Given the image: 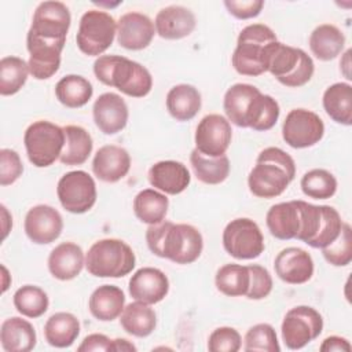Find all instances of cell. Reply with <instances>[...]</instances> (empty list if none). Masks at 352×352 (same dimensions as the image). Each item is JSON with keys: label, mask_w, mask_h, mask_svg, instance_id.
Segmentation results:
<instances>
[{"label": "cell", "mask_w": 352, "mask_h": 352, "mask_svg": "<svg viewBox=\"0 0 352 352\" xmlns=\"http://www.w3.org/2000/svg\"><path fill=\"white\" fill-rule=\"evenodd\" d=\"M125 307L124 292L114 285H102L96 287L88 301V308L92 316L102 322L117 319Z\"/></svg>", "instance_id": "28"}, {"label": "cell", "mask_w": 352, "mask_h": 352, "mask_svg": "<svg viewBox=\"0 0 352 352\" xmlns=\"http://www.w3.org/2000/svg\"><path fill=\"white\" fill-rule=\"evenodd\" d=\"M223 107L231 124L258 132L271 129L280 114L279 104L272 96L246 82H236L227 89Z\"/></svg>", "instance_id": "1"}, {"label": "cell", "mask_w": 352, "mask_h": 352, "mask_svg": "<svg viewBox=\"0 0 352 352\" xmlns=\"http://www.w3.org/2000/svg\"><path fill=\"white\" fill-rule=\"evenodd\" d=\"M320 208H322V217H320L319 228L316 231V235L308 243L311 248H316V249H323L331 245L338 238L344 224L337 209L329 205H320Z\"/></svg>", "instance_id": "42"}, {"label": "cell", "mask_w": 352, "mask_h": 352, "mask_svg": "<svg viewBox=\"0 0 352 352\" xmlns=\"http://www.w3.org/2000/svg\"><path fill=\"white\" fill-rule=\"evenodd\" d=\"M95 77L132 98H143L153 88L151 73L139 62L121 55H100L94 62Z\"/></svg>", "instance_id": "4"}, {"label": "cell", "mask_w": 352, "mask_h": 352, "mask_svg": "<svg viewBox=\"0 0 352 352\" xmlns=\"http://www.w3.org/2000/svg\"><path fill=\"white\" fill-rule=\"evenodd\" d=\"M120 323L128 334L143 338L154 331L157 326V315L150 304L135 300L124 307L120 315Z\"/></svg>", "instance_id": "32"}, {"label": "cell", "mask_w": 352, "mask_h": 352, "mask_svg": "<svg viewBox=\"0 0 352 352\" xmlns=\"http://www.w3.org/2000/svg\"><path fill=\"white\" fill-rule=\"evenodd\" d=\"M1 272H3V289H1V292L4 293L8 289L10 283H11V276H10V274H8V271L4 265H1Z\"/></svg>", "instance_id": "54"}, {"label": "cell", "mask_w": 352, "mask_h": 352, "mask_svg": "<svg viewBox=\"0 0 352 352\" xmlns=\"http://www.w3.org/2000/svg\"><path fill=\"white\" fill-rule=\"evenodd\" d=\"M128 289L133 300L153 305L166 297L169 292V279L158 268L143 267L131 276Z\"/></svg>", "instance_id": "22"}, {"label": "cell", "mask_w": 352, "mask_h": 352, "mask_svg": "<svg viewBox=\"0 0 352 352\" xmlns=\"http://www.w3.org/2000/svg\"><path fill=\"white\" fill-rule=\"evenodd\" d=\"M78 352H98V351H111L114 352V341L110 340L107 336L104 334H99V333H94L87 336L82 342L78 345L77 348Z\"/></svg>", "instance_id": "49"}, {"label": "cell", "mask_w": 352, "mask_h": 352, "mask_svg": "<svg viewBox=\"0 0 352 352\" xmlns=\"http://www.w3.org/2000/svg\"><path fill=\"white\" fill-rule=\"evenodd\" d=\"M92 84L85 77L78 74H67L55 85L56 99L69 109L85 106L92 98Z\"/></svg>", "instance_id": "36"}, {"label": "cell", "mask_w": 352, "mask_h": 352, "mask_svg": "<svg viewBox=\"0 0 352 352\" xmlns=\"http://www.w3.org/2000/svg\"><path fill=\"white\" fill-rule=\"evenodd\" d=\"M85 265L82 249L74 242L56 245L48 256V270L59 280H70L80 275Z\"/></svg>", "instance_id": "26"}, {"label": "cell", "mask_w": 352, "mask_h": 352, "mask_svg": "<svg viewBox=\"0 0 352 352\" xmlns=\"http://www.w3.org/2000/svg\"><path fill=\"white\" fill-rule=\"evenodd\" d=\"M155 34L154 22L144 14L131 11L120 16L117 22V41L131 51L147 48Z\"/></svg>", "instance_id": "18"}, {"label": "cell", "mask_w": 352, "mask_h": 352, "mask_svg": "<svg viewBox=\"0 0 352 352\" xmlns=\"http://www.w3.org/2000/svg\"><path fill=\"white\" fill-rule=\"evenodd\" d=\"M168 206V197L155 188H144L139 191L133 198L135 216L142 223H146L148 226L165 220Z\"/></svg>", "instance_id": "35"}, {"label": "cell", "mask_w": 352, "mask_h": 352, "mask_svg": "<svg viewBox=\"0 0 352 352\" xmlns=\"http://www.w3.org/2000/svg\"><path fill=\"white\" fill-rule=\"evenodd\" d=\"M243 351L246 352H279L280 345L275 329L268 323L252 326L243 338Z\"/></svg>", "instance_id": "43"}, {"label": "cell", "mask_w": 352, "mask_h": 352, "mask_svg": "<svg viewBox=\"0 0 352 352\" xmlns=\"http://www.w3.org/2000/svg\"><path fill=\"white\" fill-rule=\"evenodd\" d=\"M131 169L129 153L116 144L102 146L94 155L92 170L95 176L106 183H116L124 179Z\"/></svg>", "instance_id": "23"}, {"label": "cell", "mask_w": 352, "mask_h": 352, "mask_svg": "<svg viewBox=\"0 0 352 352\" xmlns=\"http://www.w3.org/2000/svg\"><path fill=\"white\" fill-rule=\"evenodd\" d=\"M267 72H270L280 84L290 88H298L312 78L315 65L312 58L304 50L275 41L270 51Z\"/></svg>", "instance_id": "7"}, {"label": "cell", "mask_w": 352, "mask_h": 352, "mask_svg": "<svg viewBox=\"0 0 352 352\" xmlns=\"http://www.w3.org/2000/svg\"><path fill=\"white\" fill-rule=\"evenodd\" d=\"M29 65L19 56H4L0 60V94L10 96L21 91L29 76Z\"/></svg>", "instance_id": "39"}, {"label": "cell", "mask_w": 352, "mask_h": 352, "mask_svg": "<svg viewBox=\"0 0 352 352\" xmlns=\"http://www.w3.org/2000/svg\"><path fill=\"white\" fill-rule=\"evenodd\" d=\"M197 21L191 10L183 6H168L161 8L154 21L155 33L165 40H180L192 33Z\"/></svg>", "instance_id": "24"}, {"label": "cell", "mask_w": 352, "mask_h": 352, "mask_svg": "<svg viewBox=\"0 0 352 352\" xmlns=\"http://www.w3.org/2000/svg\"><path fill=\"white\" fill-rule=\"evenodd\" d=\"M23 143L29 161L37 168H47L62 154L65 131L51 121L38 120L26 128Z\"/></svg>", "instance_id": "8"}, {"label": "cell", "mask_w": 352, "mask_h": 352, "mask_svg": "<svg viewBox=\"0 0 352 352\" xmlns=\"http://www.w3.org/2000/svg\"><path fill=\"white\" fill-rule=\"evenodd\" d=\"M114 341V352H125V351H136V346L129 342L126 338H116Z\"/></svg>", "instance_id": "52"}, {"label": "cell", "mask_w": 352, "mask_h": 352, "mask_svg": "<svg viewBox=\"0 0 352 352\" xmlns=\"http://www.w3.org/2000/svg\"><path fill=\"white\" fill-rule=\"evenodd\" d=\"M226 8L231 15H234L238 19H250L257 16L263 7L264 1L263 0H242V1H235V0H226L224 1Z\"/></svg>", "instance_id": "48"}, {"label": "cell", "mask_w": 352, "mask_h": 352, "mask_svg": "<svg viewBox=\"0 0 352 352\" xmlns=\"http://www.w3.org/2000/svg\"><path fill=\"white\" fill-rule=\"evenodd\" d=\"M23 173V164L19 154L12 148L0 150V184L10 186Z\"/></svg>", "instance_id": "47"}, {"label": "cell", "mask_w": 352, "mask_h": 352, "mask_svg": "<svg viewBox=\"0 0 352 352\" xmlns=\"http://www.w3.org/2000/svg\"><path fill=\"white\" fill-rule=\"evenodd\" d=\"M26 47L29 51V70L36 80H47L58 72L65 43L45 41L26 36Z\"/></svg>", "instance_id": "20"}, {"label": "cell", "mask_w": 352, "mask_h": 352, "mask_svg": "<svg viewBox=\"0 0 352 352\" xmlns=\"http://www.w3.org/2000/svg\"><path fill=\"white\" fill-rule=\"evenodd\" d=\"M136 257L132 248L117 238L96 241L85 254L87 271L98 278H121L132 272Z\"/></svg>", "instance_id": "6"}, {"label": "cell", "mask_w": 352, "mask_h": 352, "mask_svg": "<svg viewBox=\"0 0 352 352\" xmlns=\"http://www.w3.org/2000/svg\"><path fill=\"white\" fill-rule=\"evenodd\" d=\"M324 124L322 118L307 109H293L282 125V138L293 148L312 147L322 140Z\"/></svg>", "instance_id": "14"}, {"label": "cell", "mask_w": 352, "mask_h": 352, "mask_svg": "<svg viewBox=\"0 0 352 352\" xmlns=\"http://www.w3.org/2000/svg\"><path fill=\"white\" fill-rule=\"evenodd\" d=\"M345 45L344 33L331 23H322L316 26L309 36L311 52L319 60L327 62L337 58Z\"/></svg>", "instance_id": "30"}, {"label": "cell", "mask_w": 352, "mask_h": 352, "mask_svg": "<svg viewBox=\"0 0 352 352\" xmlns=\"http://www.w3.org/2000/svg\"><path fill=\"white\" fill-rule=\"evenodd\" d=\"M199 91L190 84H177L166 94V109L176 121H190L201 110Z\"/></svg>", "instance_id": "29"}, {"label": "cell", "mask_w": 352, "mask_h": 352, "mask_svg": "<svg viewBox=\"0 0 352 352\" xmlns=\"http://www.w3.org/2000/svg\"><path fill=\"white\" fill-rule=\"evenodd\" d=\"M349 55H351V50H346L345 54H344V59L340 62V66H341V70L344 73V76L351 80V73H349V67H351V62H349Z\"/></svg>", "instance_id": "53"}, {"label": "cell", "mask_w": 352, "mask_h": 352, "mask_svg": "<svg viewBox=\"0 0 352 352\" xmlns=\"http://www.w3.org/2000/svg\"><path fill=\"white\" fill-rule=\"evenodd\" d=\"M326 261L334 267H345L352 261V230L348 223L342 224L338 238L322 249Z\"/></svg>", "instance_id": "44"}, {"label": "cell", "mask_w": 352, "mask_h": 352, "mask_svg": "<svg viewBox=\"0 0 352 352\" xmlns=\"http://www.w3.org/2000/svg\"><path fill=\"white\" fill-rule=\"evenodd\" d=\"M278 41L274 30L264 23L245 26L236 38L231 56L232 67L242 76L257 77L267 72L272 44Z\"/></svg>", "instance_id": "5"}, {"label": "cell", "mask_w": 352, "mask_h": 352, "mask_svg": "<svg viewBox=\"0 0 352 352\" xmlns=\"http://www.w3.org/2000/svg\"><path fill=\"white\" fill-rule=\"evenodd\" d=\"M117 22L106 11L88 10L82 14L76 34L78 50L88 56L102 55L114 41Z\"/></svg>", "instance_id": "9"}, {"label": "cell", "mask_w": 352, "mask_h": 352, "mask_svg": "<svg viewBox=\"0 0 352 352\" xmlns=\"http://www.w3.org/2000/svg\"><path fill=\"white\" fill-rule=\"evenodd\" d=\"M23 228L33 243L48 245L62 234L63 219L55 208L40 204L28 210Z\"/></svg>", "instance_id": "16"}, {"label": "cell", "mask_w": 352, "mask_h": 352, "mask_svg": "<svg viewBox=\"0 0 352 352\" xmlns=\"http://www.w3.org/2000/svg\"><path fill=\"white\" fill-rule=\"evenodd\" d=\"M146 242L153 254L176 264L194 263L204 249V238L198 228L186 223L175 224L169 220L148 226Z\"/></svg>", "instance_id": "2"}, {"label": "cell", "mask_w": 352, "mask_h": 352, "mask_svg": "<svg viewBox=\"0 0 352 352\" xmlns=\"http://www.w3.org/2000/svg\"><path fill=\"white\" fill-rule=\"evenodd\" d=\"M323 330V318L312 307L297 305L283 318L282 340L289 349H301L318 338Z\"/></svg>", "instance_id": "11"}, {"label": "cell", "mask_w": 352, "mask_h": 352, "mask_svg": "<svg viewBox=\"0 0 352 352\" xmlns=\"http://www.w3.org/2000/svg\"><path fill=\"white\" fill-rule=\"evenodd\" d=\"M0 208H1V216H3V236H1V239L4 241L7 238L10 230L12 228V217L4 205H1Z\"/></svg>", "instance_id": "51"}, {"label": "cell", "mask_w": 352, "mask_h": 352, "mask_svg": "<svg viewBox=\"0 0 352 352\" xmlns=\"http://www.w3.org/2000/svg\"><path fill=\"white\" fill-rule=\"evenodd\" d=\"M0 341L6 352H29L36 346L37 336L29 320L12 316L1 323Z\"/></svg>", "instance_id": "27"}, {"label": "cell", "mask_w": 352, "mask_h": 352, "mask_svg": "<svg viewBox=\"0 0 352 352\" xmlns=\"http://www.w3.org/2000/svg\"><path fill=\"white\" fill-rule=\"evenodd\" d=\"M56 195L65 210L81 214L92 209L96 202V184L85 170L65 173L56 186Z\"/></svg>", "instance_id": "12"}, {"label": "cell", "mask_w": 352, "mask_h": 352, "mask_svg": "<svg viewBox=\"0 0 352 352\" xmlns=\"http://www.w3.org/2000/svg\"><path fill=\"white\" fill-rule=\"evenodd\" d=\"M14 307L26 318H40L48 309L50 300L47 293L34 285H25L14 293Z\"/></svg>", "instance_id": "40"}, {"label": "cell", "mask_w": 352, "mask_h": 352, "mask_svg": "<svg viewBox=\"0 0 352 352\" xmlns=\"http://www.w3.org/2000/svg\"><path fill=\"white\" fill-rule=\"evenodd\" d=\"M217 290L228 297L246 296L250 285V272L248 265L224 264L214 276Z\"/></svg>", "instance_id": "38"}, {"label": "cell", "mask_w": 352, "mask_h": 352, "mask_svg": "<svg viewBox=\"0 0 352 352\" xmlns=\"http://www.w3.org/2000/svg\"><path fill=\"white\" fill-rule=\"evenodd\" d=\"M296 176L294 160L279 147L260 151L248 176L250 192L258 198L279 197Z\"/></svg>", "instance_id": "3"}, {"label": "cell", "mask_w": 352, "mask_h": 352, "mask_svg": "<svg viewBox=\"0 0 352 352\" xmlns=\"http://www.w3.org/2000/svg\"><path fill=\"white\" fill-rule=\"evenodd\" d=\"M304 220V201L294 199L272 205L265 216L267 227L272 236L286 241L297 239Z\"/></svg>", "instance_id": "17"}, {"label": "cell", "mask_w": 352, "mask_h": 352, "mask_svg": "<svg viewBox=\"0 0 352 352\" xmlns=\"http://www.w3.org/2000/svg\"><path fill=\"white\" fill-rule=\"evenodd\" d=\"M242 346V338L238 330L228 326L214 329L208 338L210 352H236Z\"/></svg>", "instance_id": "45"}, {"label": "cell", "mask_w": 352, "mask_h": 352, "mask_svg": "<svg viewBox=\"0 0 352 352\" xmlns=\"http://www.w3.org/2000/svg\"><path fill=\"white\" fill-rule=\"evenodd\" d=\"M250 285L246 293L249 300H263L272 292V276L267 268L258 264H250Z\"/></svg>", "instance_id": "46"}, {"label": "cell", "mask_w": 352, "mask_h": 352, "mask_svg": "<svg viewBox=\"0 0 352 352\" xmlns=\"http://www.w3.org/2000/svg\"><path fill=\"white\" fill-rule=\"evenodd\" d=\"M274 268L278 278L285 283L302 285L314 275V260L307 250L290 246L276 254Z\"/></svg>", "instance_id": "19"}, {"label": "cell", "mask_w": 352, "mask_h": 352, "mask_svg": "<svg viewBox=\"0 0 352 352\" xmlns=\"http://www.w3.org/2000/svg\"><path fill=\"white\" fill-rule=\"evenodd\" d=\"M302 192L314 199H329L337 191V179L326 169L315 168L304 173L300 182Z\"/></svg>", "instance_id": "41"}, {"label": "cell", "mask_w": 352, "mask_h": 352, "mask_svg": "<svg viewBox=\"0 0 352 352\" xmlns=\"http://www.w3.org/2000/svg\"><path fill=\"white\" fill-rule=\"evenodd\" d=\"M232 139L231 122L220 114H208L197 125L195 148L206 157L226 155Z\"/></svg>", "instance_id": "15"}, {"label": "cell", "mask_w": 352, "mask_h": 352, "mask_svg": "<svg viewBox=\"0 0 352 352\" xmlns=\"http://www.w3.org/2000/svg\"><path fill=\"white\" fill-rule=\"evenodd\" d=\"M63 131L65 147L59 161L69 166L84 164L94 148V142L89 132L80 125H66L63 126Z\"/></svg>", "instance_id": "33"}, {"label": "cell", "mask_w": 352, "mask_h": 352, "mask_svg": "<svg viewBox=\"0 0 352 352\" xmlns=\"http://www.w3.org/2000/svg\"><path fill=\"white\" fill-rule=\"evenodd\" d=\"M323 109L327 116L342 125L352 124V87L348 82H334L323 92Z\"/></svg>", "instance_id": "34"}, {"label": "cell", "mask_w": 352, "mask_h": 352, "mask_svg": "<svg viewBox=\"0 0 352 352\" xmlns=\"http://www.w3.org/2000/svg\"><path fill=\"white\" fill-rule=\"evenodd\" d=\"M223 246L226 252L238 260L258 257L264 249V235L256 221L248 217L231 220L223 231Z\"/></svg>", "instance_id": "10"}, {"label": "cell", "mask_w": 352, "mask_h": 352, "mask_svg": "<svg viewBox=\"0 0 352 352\" xmlns=\"http://www.w3.org/2000/svg\"><path fill=\"white\" fill-rule=\"evenodd\" d=\"M190 162L197 179L205 184H220L230 175V160L227 155L212 158L194 148L190 154Z\"/></svg>", "instance_id": "37"}, {"label": "cell", "mask_w": 352, "mask_h": 352, "mask_svg": "<svg viewBox=\"0 0 352 352\" xmlns=\"http://www.w3.org/2000/svg\"><path fill=\"white\" fill-rule=\"evenodd\" d=\"M148 182L155 190L164 194L177 195L188 187L191 176L183 162L166 160L155 162L148 169Z\"/></svg>", "instance_id": "25"}, {"label": "cell", "mask_w": 352, "mask_h": 352, "mask_svg": "<svg viewBox=\"0 0 352 352\" xmlns=\"http://www.w3.org/2000/svg\"><path fill=\"white\" fill-rule=\"evenodd\" d=\"M92 116L100 132L116 135L126 126L129 111L125 100L118 94L104 92L95 100Z\"/></svg>", "instance_id": "21"}, {"label": "cell", "mask_w": 352, "mask_h": 352, "mask_svg": "<svg viewBox=\"0 0 352 352\" xmlns=\"http://www.w3.org/2000/svg\"><path fill=\"white\" fill-rule=\"evenodd\" d=\"M72 22L70 11L62 1H43L37 6L28 36L45 41L66 43Z\"/></svg>", "instance_id": "13"}, {"label": "cell", "mask_w": 352, "mask_h": 352, "mask_svg": "<svg viewBox=\"0 0 352 352\" xmlns=\"http://www.w3.org/2000/svg\"><path fill=\"white\" fill-rule=\"evenodd\" d=\"M80 334V322L70 312H56L44 324L45 341L55 348H69Z\"/></svg>", "instance_id": "31"}, {"label": "cell", "mask_w": 352, "mask_h": 352, "mask_svg": "<svg viewBox=\"0 0 352 352\" xmlns=\"http://www.w3.org/2000/svg\"><path fill=\"white\" fill-rule=\"evenodd\" d=\"M351 349H352V346H351L349 341L344 337H340V336L326 337L323 340V342L320 344V346H319V351H322V352H333V351L351 352Z\"/></svg>", "instance_id": "50"}]
</instances>
